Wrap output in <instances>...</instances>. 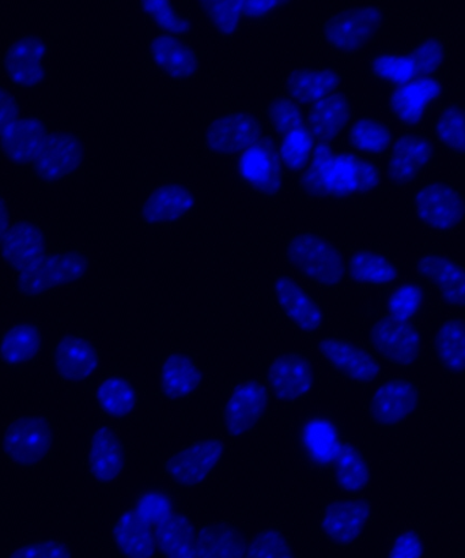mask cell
Here are the masks:
<instances>
[{
	"instance_id": "56",
	"label": "cell",
	"mask_w": 465,
	"mask_h": 558,
	"mask_svg": "<svg viewBox=\"0 0 465 558\" xmlns=\"http://www.w3.org/2000/svg\"><path fill=\"white\" fill-rule=\"evenodd\" d=\"M11 226H13V223H11L8 202L4 201L3 196H0V244H2Z\"/></svg>"
},
{
	"instance_id": "23",
	"label": "cell",
	"mask_w": 465,
	"mask_h": 558,
	"mask_svg": "<svg viewBox=\"0 0 465 558\" xmlns=\"http://www.w3.org/2000/svg\"><path fill=\"white\" fill-rule=\"evenodd\" d=\"M195 206L193 191L183 184L168 183L151 191L142 205L140 217L147 226H169L183 220Z\"/></svg>"
},
{
	"instance_id": "33",
	"label": "cell",
	"mask_w": 465,
	"mask_h": 558,
	"mask_svg": "<svg viewBox=\"0 0 465 558\" xmlns=\"http://www.w3.org/2000/svg\"><path fill=\"white\" fill-rule=\"evenodd\" d=\"M301 445L305 456L316 466H332L344 442L335 423L327 417H311L301 430Z\"/></svg>"
},
{
	"instance_id": "14",
	"label": "cell",
	"mask_w": 465,
	"mask_h": 558,
	"mask_svg": "<svg viewBox=\"0 0 465 558\" xmlns=\"http://www.w3.org/2000/svg\"><path fill=\"white\" fill-rule=\"evenodd\" d=\"M414 210L426 227L448 232L461 226L464 220L465 201L461 191L451 184L428 183L415 194Z\"/></svg>"
},
{
	"instance_id": "27",
	"label": "cell",
	"mask_w": 465,
	"mask_h": 558,
	"mask_svg": "<svg viewBox=\"0 0 465 558\" xmlns=\"http://www.w3.org/2000/svg\"><path fill=\"white\" fill-rule=\"evenodd\" d=\"M152 64L174 81H187L198 73L199 59L182 37L158 35L150 41Z\"/></svg>"
},
{
	"instance_id": "24",
	"label": "cell",
	"mask_w": 465,
	"mask_h": 558,
	"mask_svg": "<svg viewBox=\"0 0 465 558\" xmlns=\"http://www.w3.org/2000/svg\"><path fill=\"white\" fill-rule=\"evenodd\" d=\"M417 270L451 308H465V269L442 254L420 256Z\"/></svg>"
},
{
	"instance_id": "44",
	"label": "cell",
	"mask_w": 465,
	"mask_h": 558,
	"mask_svg": "<svg viewBox=\"0 0 465 558\" xmlns=\"http://www.w3.org/2000/svg\"><path fill=\"white\" fill-rule=\"evenodd\" d=\"M246 558H297L292 543L282 530L267 527L256 533L246 545Z\"/></svg>"
},
{
	"instance_id": "39",
	"label": "cell",
	"mask_w": 465,
	"mask_h": 558,
	"mask_svg": "<svg viewBox=\"0 0 465 558\" xmlns=\"http://www.w3.org/2000/svg\"><path fill=\"white\" fill-rule=\"evenodd\" d=\"M347 276L353 281L368 287H387L396 281L399 270L386 255L363 250L350 256Z\"/></svg>"
},
{
	"instance_id": "53",
	"label": "cell",
	"mask_w": 465,
	"mask_h": 558,
	"mask_svg": "<svg viewBox=\"0 0 465 558\" xmlns=\"http://www.w3.org/2000/svg\"><path fill=\"white\" fill-rule=\"evenodd\" d=\"M428 544L418 530L407 529L391 541L386 558H425Z\"/></svg>"
},
{
	"instance_id": "52",
	"label": "cell",
	"mask_w": 465,
	"mask_h": 558,
	"mask_svg": "<svg viewBox=\"0 0 465 558\" xmlns=\"http://www.w3.org/2000/svg\"><path fill=\"white\" fill-rule=\"evenodd\" d=\"M9 558H74L70 546L57 538H42L16 546Z\"/></svg>"
},
{
	"instance_id": "18",
	"label": "cell",
	"mask_w": 465,
	"mask_h": 558,
	"mask_svg": "<svg viewBox=\"0 0 465 558\" xmlns=\"http://www.w3.org/2000/svg\"><path fill=\"white\" fill-rule=\"evenodd\" d=\"M86 466L91 480L100 485L117 483L122 477L127 466V451L122 437L111 426L100 425L91 432Z\"/></svg>"
},
{
	"instance_id": "10",
	"label": "cell",
	"mask_w": 465,
	"mask_h": 558,
	"mask_svg": "<svg viewBox=\"0 0 465 558\" xmlns=\"http://www.w3.org/2000/svg\"><path fill=\"white\" fill-rule=\"evenodd\" d=\"M317 347L326 364L355 385H371L379 380L382 374L377 355L346 338H322Z\"/></svg>"
},
{
	"instance_id": "1",
	"label": "cell",
	"mask_w": 465,
	"mask_h": 558,
	"mask_svg": "<svg viewBox=\"0 0 465 558\" xmlns=\"http://www.w3.org/2000/svg\"><path fill=\"white\" fill-rule=\"evenodd\" d=\"M57 441L52 421L44 414L27 413L11 420L0 437V448L16 468L33 469L46 462Z\"/></svg>"
},
{
	"instance_id": "38",
	"label": "cell",
	"mask_w": 465,
	"mask_h": 558,
	"mask_svg": "<svg viewBox=\"0 0 465 558\" xmlns=\"http://www.w3.org/2000/svg\"><path fill=\"white\" fill-rule=\"evenodd\" d=\"M333 478L338 488L350 496H357L371 483V469L368 459L357 446L344 442L341 452L332 463Z\"/></svg>"
},
{
	"instance_id": "46",
	"label": "cell",
	"mask_w": 465,
	"mask_h": 558,
	"mask_svg": "<svg viewBox=\"0 0 465 558\" xmlns=\"http://www.w3.org/2000/svg\"><path fill=\"white\" fill-rule=\"evenodd\" d=\"M140 9L155 24L160 27L163 35L183 36L191 31V21L180 13L167 0H144Z\"/></svg>"
},
{
	"instance_id": "50",
	"label": "cell",
	"mask_w": 465,
	"mask_h": 558,
	"mask_svg": "<svg viewBox=\"0 0 465 558\" xmlns=\"http://www.w3.org/2000/svg\"><path fill=\"white\" fill-rule=\"evenodd\" d=\"M333 155H335V151H333L330 144L317 142L314 155H311L308 167L305 168L303 178H301V185H303L305 193L314 196V198H325L322 178H325L326 168Z\"/></svg>"
},
{
	"instance_id": "11",
	"label": "cell",
	"mask_w": 465,
	"mask_h": 558,
	"mask_svg": "<svg viewBox=\"0 0 465 558\" xmlns=\"http://www.w3.org/2000/svg\"><path fill=\"white\" fill-rule=\"evenodd\" d=\"M54 374L68 385H84L100 371L101 357L89 338L76 332L63 333L51 352Z\"/></svg>"
},
{
	"instance_id": "7",
	"label": "cell",
	"mask_w": 465,
	"mask_h": 558,
	"mask_svg": "<svg viewBox=\"0 0 465 558\" xmlns=\"http://www.w3.org/2000/svg\"><path fill=\"white\" fill-rule=\"evenodd\" d=\"M384 24V14L376 5H354L333 14L322 26L328 46L339 52H355L374 40Z\"/></svg>"
},
{
	"instance_id": "26",
	"label": "cell",
	"mask_w": 465,
	"mask_h": 558,
	"mask_svg": "<svg viewBox=\"0 0 465 558\" xmlns=\"http://www.w3.org/2000/svg\"><path fill=\"white\" fill-rule=\"evenodd\" d=\"M442 87L435 78H417L395 87L390 97L391 112L407 125L418 124L431 104L441 97Z\"/></svg>"
},
{
	"instance_id": "43",
	"label": "cell",
	"mask_w": 465,
	"mask_h": 558,
	"mask_svg": "<svg viewBox=\"0 0 465 558\" xmlns=\"http://www.w3.org/2000/svg\"><path fill=\"white\" fill-rule=\"evenodd\" d=\"M370 68L377 78L396 87L407 84V82L418 76L412 54L406 53L386 52L377 54L371 60Z\"/></svg>"
},
{
	"instance_id": "36",
	"label": "cell",
	"mask_w": 465,
	"mask_h": 558,
	"mask_svg": "<svg viewBox=\"0 0 465 558\" xmlns=\"http://www.w3.org/2000/svg\"><path fill=\"white\" fill-rule=\"evenodd\" d=\"M243 532L234 524L216 522L198 530V558H246Z\"/></svg>"
},
{
	"instance_id": "20",
	"label": "cell",
	"mask_w": 465,
	"mask_h": 558,
	"mask_svg": "<svg viewBox=\"0 0 465 558\" xmlns=\"http://www.w3.org/2000/svg\"><path fill=\"white\" fill-rule=\"evenodd\" d=\"M238 173L244 182L262 195H276L283 184V167L271 142L261 140L238 157Z\"/></svg>"
},
{
	"instance_id": "16",
	"label": "cell",
	"mask_w": 465,
	"mask_h": 558,
	"mask_svg": "<svg viewBox=\"0 0 465 558\" xmlns=\"http://www.w3.org/2000/svg\"><path fill=\"white\" fill-rule=\"evenodd\" d=\"M262 140V125L254 114L231 112L212 120L206 130L209 150L220 156L243 155Z\"/></svg>"
},
{
	"instance_id": "49",
	"label": "cell",
	"mask_w": 465,
	"mask_h": 558,
	"mask_svg": "<svg viewBox=\"0 0 465 558\" xmlns=\"http://www.w3.org/2000/svg\"><path fill=\"white\" fill-rule=\"evenodd\" d=\"M134 511L151 527H157L158 524L176 512L172 497L160 489H150L142 494L136 500Z\"/></svg>"
},
{
	"instance_id": "34",
	"label": "cell",
	"mask_w": 465,
	"mask_h": 558,
	"mask_svg": "<svg viewBox=\"0 0 465 558\" xmlns=\"http://www.w3.org/2000/svg\"><path fill=\"white\" fill-rule=\"evenodd\" d=\"M157 550L163 558H198V530L184 513L174 512L155 527Z\"/></svg>"
},
{
	"instance_id": "32",
	"label": "cell",
	"mask_w": 465,
	"mask_h": 558,
	"mask_svg": "<svg viewBox=\"0 0 465 558\" xmlns=\"http://www.w3.org/2000/svg\"><path fill=\"white\" fill-rule=\"evenodd\" d=\"M431 352L448 375H465V320L461 317L441 320L431 336Z\"/></svg>"
},
{
	"instance_id": "42",
	"label": "cell",
	"mask_w": 465,
	"mask_h": 558,
	"mask_svg": "<svg viewBox=\"0 0 465 558\" xmlns=\"http://www.w3.org/2000/svg\"><path fill=\"white\" fill-rule=\"evenodd\" d=\"M425 305V292L418 283L406 282L399 284L388 295L387 316L402 322H413Z\"/></svg>"
},
{
	"instance_id": "19",
	"label": "cell",
	"mask_w": 465,
	"mask_h": 558,
	"mask_svg": "<svg viewBox=\"0 0 465 558\" xmlns=\"http://www.w3.org/2000/svg\"><path fill=\"white\" fill-rule=\"evenodd\" d=\"M279 310L299 331L314 333L325 326L326 314L308 290L290 277H278L272 283Z\"/></svg>"
},
{
	"instance_id": "12",
	"label": "cell",
	"mask_w": 465,
	"mask_h": 558,
	"mask_svg": "<svg viewBox=\"0 0 465 558\" xmlns=\"http://www.w3.org/2000/svg\"><path fill=\"white\" fill-rule=\"evenodd\" d=\"M84 160L85 146L79 136L70 131H54L48 135L32 168L40 182L57 184L79 171Z\"/></svg>"
},
{
	"instance_id": "37",
	"label": "cell",
	"mask_w": 465,
	"mask_h": 558,
	"mask_svg": "<svg viewBox=\"0 0 465 558\" xmlns=\"http://www.w3.org/2000/svg\"><path fill=\"white\" fill-rule=\"evenodd\" d=\"M95 399L101 412L114 420L130 417L139 402L133 381L120 375L108 376L98 383Z\"/></svg>"
},
{
	"instance_id": "25",
	"label": "cell",
	"mask_w": 465,
	"mask_h": 558,
	"mask_svg": "<svg viewBox=\"0 0 465 558\" xmlns=\"http://www.w3.org/2000/svg\"><path fill=\"white\" fill-rule=\"evenodd\" d=\"M430 141L420 135L407 134L392 142L387 161V177L395 184H407L418 178L433 157Z\"/></svg>"
},
{
	"instance_id": "41",
	"label": "cell",
	"mask_w": 465,
	"mask_h": 558,
	"mask_svg": "<svg viewBox=\"0 0 465 558\" xmlns=\"http://www.w3.org/2000/svg\"><path fill=\"white\" fill-rule=\"evenodd\" d=\"M317 141L306 125L282 135L278 147L279 160L290 172H304L314 155Z\"/></svg>"
},
{
	"instance_id": "13",
	"label": "cell",
	"mask_w": 465,
	"mask_h": 558,
	"mask_svg": "<svg viewBox=\"0 0 465 558\" xmlns=\"http://www.w3.org/2000/svg\"><path fill=\"white\" fill-rule=\"evenodd\" d=\"M374 507L363 497L348 496L331 501L322 510L320 527L328 541L338 546L358 543L368 530Z\"/></svg>"
},
{
	"instance_id": "31",
	"label": "cell",
	"mask_w": 465,
	"mask_h": 558,
	"mask_svg": "<svg viewBox=\"0 0 465 558\" xmlns=\"http://www.w3.org/2000/svg\"><path fill=\"white\" fill-rule=\"evenodd\" d=\"M112 538L123 558H155L158 551L155 527L139 518L134 508L120 513L112 527Z\"/></svg>"
},
{
	"instance_id": "48",
	"label": "cell",
	"mask_w": 465,
	"mask_h": 558,
	"mask_svg": "<svg viewBox=\"0 0 465 558\" xmlns=\"http://www.w3.org/2000/svg\"><path fill=\"white\" fill-rule=\"evenodd\" d=\"M268 123L279 134H287L290 131L305 125V114L298 102L290 97H278L268 106Z\"/></svg>"
},
{
	"instance_id": "55",
	"label": "cell",
	"mask_w": 465,
	"mask_h": 558,
	"mask_svg": "<svg viewBox=\"0 0 465 558\" xmlns=\"http://www.w3.org/2000/svg\"><path fill=\"white\" fill-rule=\"evenodd\" d=\"M286 2L281 0H245L243 2L244 19L259 20L276 13Z\"/></svg>"
},
{
	"instance_id": "4",
	"label": "cell",
	"mask_w": 465,
	"mask_h": 558,
	"mask_svg": "<svg viewBox=\"0 0 465 558\" xmlns=\"http://www.w3.org/2000/svg\"><path fill=\"white\" fill-rule=\"evenodd\" d=\"M368 336L377 359L396 368H413L423 357L424 336L413 322L382 316L370 326Z\"/></svg>"
},
{
	"instance_id": "40",
	"label": "cell",
	"mask_w": 465,
	"mask_h": 558,
	"mask_svg": "<svg viewBox=\"0 0 465 558\" xmlns=\"http://www.w3.org/2000/svg\"><path fill=\"white\" fill-rule=\"evenodd\" d=\"M347 138L353 149L363 155L376 156L391 149V130L380 120L359 118L350 125Z\"/></svg>"
},
{
	"instance_id": "6",
	"label": "cell",
	"mask_w": 465,
	"mask_h": 558,
	"mask_svg": "<svg viewBox=\"0 0 465 558\" xmlns=\"http://www.w3.org/2000/svg\"><path fill=\"white\" fill-rule=\"evenodd\" d=\"M225 457V442L217 437H205L173 452L166 462V472L180 488H196L217 472Z\"/></svg>"
},
{
	"instance_id": "30",
	"label": "cell",
	"mask_w": 465,
	"mask_h": 558,
	"mask_svg": "<svg viewBox=\"0 0 465 558\" xmlns=\"http://www.w3.org/2000/svg\"><path fill=\"white\" fill-rule=\"evenodd\" d=\"M204 371L188 353L168 355L160 369V387L163 396L172 401H184L195 396L204 385Z\"/></svg>"
},
{
	"instance_id": "21",
	"label": "cell",
	"mask_w": 465,
	"mask_h": 558,
	"mask_svg": "<svg viewBox=\"0 0 465 558\" xmlns=\"http://www.w3.org/2000/svg\"><path fill=\"white\" fill-rule=\"evenodd\" d=\"M47 254V233L37 222L30 220L13 223L0 244V256L16 275Z\"/></svg>"
},
{
	"instance_id": "8",
	"label": "cell",
	"mask_w": 465,
	"mask_h": 558,
	"mask_svg": "<svg viewBox=\"0 0 465 558\" xmlns=\"http://www.w3.org/2000/svg\"><path fill=\"white\" fill-rule=\"evenodd\" d=\"M381 182L379 168L353 153H335L326 168L322 191L331 198L371 193Z\"/></svg>"
},
{
	"instance_id": "54",
	"label": "cell",
	"mask_w": 465,
	"mask_h": 558,
	"mask_svg": "<svg viewBox=\"0 0 465 558\" xmlns=\"http://www.w3.org/2000/svg\"><path fill=\"white\" fill-rule=\"evenodd\" d=\"M21 106L8 87L0 85V136L15 119L20 118Z\"/></svg>"
},
{
	"instance_id": "22",
	"label": "cell",
	"mask_w": 465,
	"mask_h": 558,
	"mask_svg": "<svg viewBox=\"0 0 465 558\" xmlns=\"http://www.w3.org/2000/svg\"><path fill=\"white\" fill-rule=\"evenodd\" d=\"M49 134L42 119L20 117L0 136V150L16 167L33 166Z\"/></svg>"
},
{
	"instance_id": "5",
	"label": "cell",
	"mask_w": 465,
	"mask_h": 558,
	"mask_svg": "<svg viewBox=\"0 0 465 558\" xmlns=\"http://www.w3.org/2000/svg\"><path fill=\"white\" fill-rule=\"evenodd\" d=\"M420 390L407 377H390L379 383L368 399V414L371 423L381 429L397 428L406 424L420 407Z\"/></svg>"
},
{
	"instance_id": "17",
	"label": "cell",
	"mask_w": 465,
	"mask_h": 558,
	"mask_svg": "<svg viewBox=\"0 0 465 558\" xmlns=\"http://www.w3.org/2000/svg\"><path fill=\"white\" fill-rule=\"evenodd\" d=\"M48 47L42 38L22 36L11 43L3 54V70L11 84L33 90L47 80Z\"/></svg>"
},
{
	"instance_id": "3",
	"label": "cell",
	"mask_w": 465,
	"mask_h": 558,
	"mask_svg": "<svg viewBox=\"0 0 465 558\" xmlns=\"http://www.w3.org/2000/svg\"><path fill=\"white\" fill-rule=\"evenodd\" d=\"M286 256L301 276L325 288H335L347 276V262L330 240L314 233H299L289 240Z\"/></svg>"
},
{
	"instance_id": "2",
	"label": "cell",
	"mask_w": 465,
	"mask_h": 558,
	"mask_svg": "<svg viewBox=\"0 0 465 558\" xmlns=\"http://www.w3.org/2000/svg\"><path fill=\"white\" fill-rule=\"evenodd\" d=\"M89 269V258L78 250L48 253L16 275L15 289L26 299H40L52 290L78 283Z\"/></svg>"
},
{
	"instance_id": "15",
	"label": "cell",
	"mask_w": 465,
	"mask_h": 558,
	"mask_svg": "<svg viewBox=\"0 0 465 558\" xmlns=\"http://www.w3.org/2000/svg\"><path fill=\"white\" fill-rule=\"evenodd\" d=\"M267 388L273 398L294 403L308 397L316 385L314 364L303 354L287 352L271 360L266 372Z\"/></svg>"
},
{
	"instance_id": "45",
	"label": "cell",
	"mask_w": 465,
	"mask_h": 558,
	"mask_svg": "<svg viewBox=\"0 0 465 558\" xmlns=\"http://www.w3.org/2000/svg\"><path fill=\"white\" fill-rule=\"evenodd\" d=\"M436 135L448 149L465 156V109L451 106L442 109L436 122Z\"/></svg>"
},
{
	"instance_id": "28",
	"label": "cell",
	"mask_w": 465,
	"mask_h": 558,
	"mask_svg": "<svg viewBox=\"0 0 465 558\" xmlns=\"http://www.w3.org/2000/svg\"><path fill=\"white\" fill-rule=\"evenodd\" d=\"M44 349L41 327L29 320L16 322L0 336V363L21 368L38 359Z\"/></svg>"
},
{
	"instance_id": "51",
	"label": "cell",
	"mask_w": 465,
	"mask_h": 558,
	"mask_svg": "<svg viewBox=\"0 0 465 558\" xmlns=\"http://www.w3.org/2000/svg\"><path fill=\"white\" fill-rule=\"evenodd\" d=\"M446 51L444 44L436 38H428L414 49L412 53L417 75L423 78H433V75L445 62Z\"/></svg>"
},
{
	"instance_id": "29",
	"label": "cell",
	"mask_w": 465,
	"mask_h": 558,
	"mask_svg": "<svg viewBox=\"0 0 465 558\" xmlns=\"http://www.w3.org/2000/svg\"><path fill=\"white\" fill-rule=\"evenodd\" d=\"M352 120V104L341 92L322 98L310 106L306 128L320 144H330L343 134Z\"/></svg>"
},
{
	"instance_id": "35",
	"label": "cell",
	"mask_w": 465,
	"mask_h": 558,
	"mask_svg": "<svg viewBox=\"0 0 465 558\" xmlns=\"http://www.w3.org/2000/svg\"><path fill=\"white\" fill-rule=\"evenodd\" d=\"M341 86V75L331 69H299L287 76L289 97L299 106H314Z\"/></svg>"
},
{
	"instance_id": "9",
	"label": "cell",
	"mask_w": 465,
	"mask_h": 558,
	"mask_svg": "<svg viewBox=\"0 0 465 558\" xmlns=\"http://www.w3.org/2000/svg\"><path fill=\"white\" fill-rule=\"evenodd\" d=\"M271 393L259 380H244L233 388L223 404L222 424L229 436L240 439L265 418L270 408Z\"/></svg>"
},
{
	"instance_id": "47",
	"label": "cell",
	"mask_w": 465,
	"mask_h": 558,
	"mask_svg": "<svg viewBox=\"0 0 465 558\" xmlns=\"http://www.w3.org/2000/svg\"><path fill=\"white\" fill-rule=\"evenodd\" d=\"M200 8L211 26L223 36L233 35L244 19L243 0H206Z\"/></svg>"
}]
</instances>
